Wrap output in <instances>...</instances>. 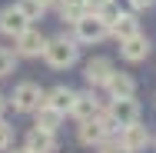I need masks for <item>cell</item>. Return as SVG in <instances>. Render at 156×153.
Listing matches in <instances>:
<instances>
[{"label":"cell","instance_id":"cell-1","mask_svg":"<svg viewBox=\"0 0 156 153\" xmlns=\"http://www.w3.org/2000/svg\"><path fill=\"white\" fill-rule=\"evenodd\" d=\"M100 120L106 123L110 133H113V130H123V126H129V123L140 120V103H136L133 97H116V100L110 103L106 113L100 110Z\"/></svg>","mask_w":156,"mask_h":153},{"label":"cell","instance_id":"cell-24","mask_svg":"<svg viewBox=\"0 0 156 153\" xmlns=\"http://www.w3.org/2000/svg\"><path fill=\"white\" fill-rule=\"evenodd\" d=\"M60 7H83V0H57Z\"/></svg>","mask_w":156,"mask_h":153},{"label":"cell","instance_id":"cell-4","mask_svg":"<svg viewBox=\"0 0 156 153\" xmlns=\"http://www.w3.org/2000/svg\"><path fill=\"white\" fill-rule=\"evenodd\" d=\"M10 103H13V110L17 113H33L40 103H43V90L37 87V83H20L13 97H10Z\"/></svg>","mask_w":156,"mask_h":153},{"label":"cell","instance_id":"cell-2","mask_svg":"<svg viewBox=\"0 0 156 153\" xmlns=\"http://www.w3.org/2000/svg\"><path fill=\"white\" fill-rule=\"evenodd\" d=\"M43 57H47V63H50L53 70H66V67L76 63L80 47H76V40H70V37H53V40L43 43Z\"/></svg>","mask_w":156,"mask_h":153},{"label":"cell","instance_id":"cell-8","mask_svg":"<svg viewBox=\"0 0 156 153\" xmlns=\"http://www.w3.org/2000/svg\"><path fill=\"white\" fill-rule=\"evenodd\" d=\"M106 137H110V130H106V123L100 120V117L80 120V143H83V147H100Z\"/></svg>","mask_w":156,"mask_h":153},{"label":"cell","instance_id":"cell-3","mask_svg":"<svg viewBox=\"0 0 156 153\" xmlns=\"http://www.w3.org/2000/svg\"><path fill=\"white\" fill-rule=\"evenodd\" d=\"M110 33V27H106V20L100 17V13H80L76 17V40L80 43H100L103 37Z\"/></svg>","mask_w":156,"mask_h":153},{"label":"cell","instance_id":"cell-13","mask_svg":"<svg viewBox=\"0 0 156 153\" xmlns=\"http://www.w3.org/2000/svg\"><path fill=\"white\" fill-rule=\"evenodd\" d=\"M103 87H106L110 97L116 100V97H133V93H136V80H133L129 73H116V70H113V73L106 77V83H103Z\"/></svg>","mask_w":156,"mask_h":153},{"label":"cell","instance_id":"cell-21","mask_svg":"<svg viewBox=\"0 0 156 153\" xmlns=\"http://www.w3.org/2000/svg\"><path fill=\"white\" fill-rule=\"evenodd\" d=\"M100 147H103L100 153H126L123 147H120V143H100Z\"/></svg>","mask_w":156,"mask_h":153},{"label":"cell","instance_id":"cell-22","mask_svg":"<svg viewBox=\"0 0 156 153\" xmlns=\"http://www.w3.org/2000/svg\"><path fill=\"white\" fill-rule=\"evenodd\" d=\"M106 3H110V0H83V7H90V10H100V7H106Z\"/></svg>","mask_w":156,"mask_h":153},{"label":"cell","instance_id":"cell-15","mask_svg":"<svg viewBox=\"0 0 156 153\" xmlns=\"http://www.w3.org/2000/svg\"><path fill=\"white\" fill-rule=\"evenodd\" d=\"M110 33H113L116 40H126V37L140 33V20H136L133 13H116V20L110 24Z\"/></svg>","mask_w":156,"mask_h":153},{"label":"cell","instance_id":"cell-18","mask_svg":"<svg viewBox=\"0 0 156 153\" xmlns=\"http://www.w3.org/2000/svg\"><path fill=\"white\" fill-rule=\"evenodd\" d=\"M13 67H17V57H13L10 50H0V77H10Z\"/></svg>","mask_w":156,"mask_h":153},{"label":"cell","instance_id":"cell-25","mask_svg":"<svg viewBox=\"0 0 156 153\" xmlns=\"http://www.w3.org/2000/svg\"><path fill=\"white\" fill-rule=\"evenodd\" d=\"M40 3H43V7H53V3H57V0H40Z\"/></svg>","mask_w":156,"mask_h":153},{"label":"cell","instance_id":"cell-6","mask_svg":"<svg viewBox=\"0 0 156 153\" xmlns=\"http://www.w3.org/2000/svg\"><path fill=\"white\" fill-rule=\"evenodd\" d=\"M27 27H30V20H27V13H23L17 3H10V7H3V10H0V33L17 37V33H23Z\"/></svg>","mask_w":156,"mask_h":153},{"label":"cell","instance_id":"cell-11","mask_svg":"<svg viewBox=\"0 0 156 153\" xmlns=\"http://www.w3.org/2000/svg\"><path fill=\"white\" fill-rule=\"evenodd\" d=\"M23 150H30V153H53V150H57V137H53L50 130H40V126H33L30 133H27V143H23Z\"/></svg>","mask_w":156,"mask_h":153},{"label":"cell","instance_id":"cell-12","mask_svg":"<svg viewBox=\"0 0 156 153\" xmlns=\"http://www.w3.org/2000/svg\"><path fill=\"white\" fill-rule=\"evenodd\" d=\"M110 73H113V60H106V57H96V60H90L83 67V77H87L90 87H103Z\"/></svg>","mask_w":156,"mask_h":153},{"label":"cell","instance_id":"cell-17","mask_svg":"<svg viewBox=\"0 0 156 153\" xmlns=\"http://www.w3.org/2000/svg\"><path fill=\"white\" fill-rule=\"evenodd\" d=\"M17 7H20V10H23V13H27V20H40V13H43V10H47V7H43V3H40V0H20V3H17Z\"/></svg>","mask_w":156,"mask_h":153},{"label":"cell","instance_id":"cell-9","mask_svg":"<svg viewBox=\"0 0 156 153\" xmlns=\"http://www.w3.org/2000/svg\"><path fill=\"white\" fill-rule=\"evenodd\" d=\"M120 53H123V60L140 63V60H146V57H150V40H146L143 33H133V37L120 40Z\"/></svg>","mask_w":156,"mask_h":153},{"label":"cell","instance_id":"cell-16","mask_svg":"<svg viewBox=\"0 0 156 153\" xmlns=\"http://www.w3.org/2000/svg\"><path fill=\"white\" fill-rule=\"evenodd\" d=\"M33 113H37V126H40V130H50V133H57V126H60V120H63V113H60V110H53V107L40 103Z\"/></svg>","mask_w":156,"mask_h":153},{"label":"cell","instance_id":"cell-5","mask_svg":"<svg viewBox=\"0 0 156 153\" xmlns=\"http://www.w3.org/2000/svg\"><path fill=\"white\" fill-rule=\"evenodd\" d=\"M146 143H150V130H146L140 120L120 130V147H123L126 153H140V150H146Z\"/></svg>","mask_w":156,"mask_h":153},{"label":"cell","instance_id":"cell-20","mask_svg":"<svg viewBox=\"0 0 156 153\" xmlns=\"http://www.w3.org/2000/svg\"><path fill=\"white\" fill-rule=\"evenodd\" d=\"M60 13H63V20H70V24H76V17L83 13V7H60Z\"/></svg>","mask_w":156,"mask_h":153},{"label":"cell","instance_id":"cell-19","mask_svg":"<svg viewBox=\"0 0 156 153\" xmlns=\"http://www.w3.org/2000/svg\"><path fill=\"white\" fill-rule=\"evenodd\" d=\"M10 140H13V126H10L7 120H0V150H7Z\"/></svg>","mask_w":156,"mask_h":153},{"label":"cell","instance_id":"cell-10","mask_svg":"<svg viewBox=\"0 0 156 153\" xmlns=\"http://www.w3.org/2000/svg\"><path fill=\"white\" fill-rule=\"evenodd\" d=\"M100 100L93 93H73V103H70V113L76 120H90V117H100Z\"/></svg>","mask_w":156,"mask_h":153},{"label":"cell","instance_id":"cell-7","mask_svg":"<svg viewBox=\"0 0 156 153\" xmlns=\"http://www.w3.org/2000/svg\"><path fill=\"white\" fill-rule=\"evenodd\" d=\"M13 40H17V53L20 57H40L43 53V43H47V37L40 30H33V27H27L23 33H17Z\"/></svg>","mask_w":156,"mask_h":153},{"label":"cell","instance_id":"cell-27","mask_svg":"<svg viewBox=\"0 0 156 153\" xmlns=\"http://www.w3.org/2000/svg\"><path fill=\"white\" fill-rule=\"evenodd\" d=\"M13 153H30V150H13Z\"/></svg>","mask_w":156,"mask_h":153},{"label":"cell","instance_id":"cell-23","mask_svg":"<svg viewBox=\"0 0 156 153\" xmlns=\"http://www.w3.org/2000/svg\"><path fill=\"white\" fill-rule=\"evenodd\" d=\"M129 3H133V7H136V10H146V7H153L156 0H129Z\"/></svg>","mask_w":156,"mask_h":153},{"label":"cell","instance_id":"cell-26","mask_svg":"<svg viewBox=\"0 0 156 153\" xmlns=\"http://www.w3.org/2000/svg\"><path fill=\"white\" fill-rule=\"evenodd\" d=\"M3 107H7V100H3V93H0V113H3Z\"/></svg>","mask_w":156,"mask_h":153},{"label":"cell","instance_id":"cell-14","mask_svg":"<svg viewBox=\"0 0 156 153\" xmlns=\"http://www.w3.org/2000/svg\"><path fill=\"white\" fill-rule=\"evenodd\" d=\"M73 93H76V90H70V87H53L50 93H43V103H47V107H53V110H60V113H70Z\"/></svg>","mask_w":156,"mask_h":153}]
</instances>
